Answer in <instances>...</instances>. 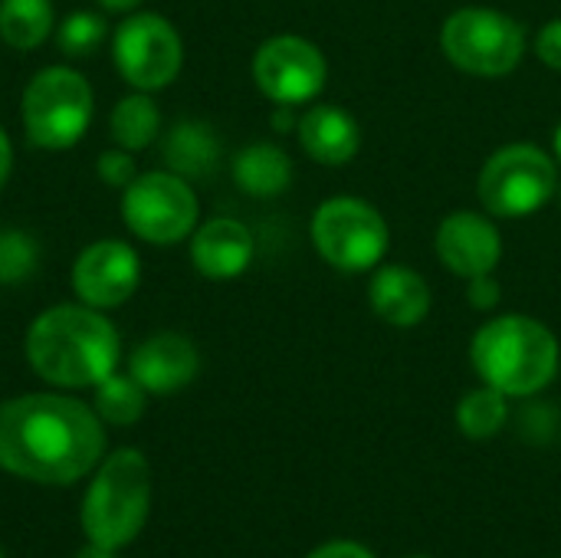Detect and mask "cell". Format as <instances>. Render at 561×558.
<instances>
[{
	"instance_id": "34",
	"label": "cell",
	"mask_w": 561,
	"mask_h": 558,
	"mask_svg": "<svg viewBox=\"0 0 561 558\" xmlns=\"http://www.w3.org/2000/svg\"><path fill=\"white\" fill-rule=\"evenodd\" d=\"M411 558H427V556H411Z\"/></svg>"
},
{
	"instance_id": "2",
	"label": "cell",
	"mask_w": 561,
	"mask_h": 558,
	"mask_svg": "<svg viewBox=\"0 0 561 558\" xmlns=\"http://www.w3.org/2000/svg\"><path fill=\"white\" fill-rule=\"evenodd\" d=\"M122 342L115 326L92 306H53L26 332L30 368L56 388H95L118 368Z\"/></svg>"
},
{
	"instance_id": "4",
	"label": "cell",
	"mask_w": 561,
	"mask_h": 558,
	"mask_svg": "<svg viewBox=\"0 0 561 558\" xmlns=\"http://www.w3.org/2000/svg\"><path fill=\"white\" fill-rule=\"evenodd\" d=\"M151 510V467L135 447L112 451L82 500V533L105 549H125L138 539Z\"/></svg>"
},
{
	"instance_id": "20",
	"label": "cell",
	"mask_w": 561,
	"mask_h": 558,
	"mask_svg": "<svg viewBox=\"0 0 561 558\" xmlns=\"http://www.w3.org/2000/svg\"><path fill=\"white\" fill-rule=\"evenodd\" d=\"M53 33L49 0H3L0 3V36L13 49H36Z\"/></svg>"
},
{
	"instance_id": "27",
	"label": "cell",
	"mask_w": 561,
	"mask_h": 558,
	"mask_svg": "<svg viewBox=\"0 0 561 558\" xmlns=\"http://www.w3.org/2000/svg\"><path fill=\"white\" fill-rule=\"evenodd\" d=\"M536 53L546 66L559 69L561 72V20H552L539 30L536 36Z\"/></svg>"
},
{
	"instance_id": "11",
	"label": "cell",
	"mask_w": 561,
	"mask_h": 558,
	"mask_svg": "<svg viewBox=\"0 0 561 558\" xmlns=\"http://www.w3.org/2000/svg\"><path fill=\"white\" fill-rule=\"evenodd\" d=\"M329 76L325 56L302 36H273L253 56V79L260 92L279 105H299L322 92Z\"/></svg>"
},
{
	"instance_id": "33",
	"label": "cell",
	"mask_w": 561,
	"mask_h": 558,
	"mask_svg": "<svg viewBox=\"0 0 561 558\" xmlns=\"http://www.w3.org/2000/svg\"><path fill=\"white\" fill-rule=\"evenodd\" d=\"M556 158L561 161V122H559V128H556Z\"/></svg>"
},
{
	"instance_id": "23",
	"label": "cell",
	"mask_w": 561,
	"mask_h": 558,
	"mask_svg": "<svg viewBox=\"0 0 561 558\" xmlns=\"http://www.w3.org/2000/svg\"><path fill=\"white\" fill-rule=\"evenodd\" d=\"M510 421V405L506 395L483 385L463 395V401L457 405V428L470 437V441H490L496 437Z\"/></svg>"
},
{
	"instance_id": "24",
	"label": "cell",
	"mask_w": 561,
	"mask_h": 558,
	"mask_svg": "<svg viewBox=\"0 0 561 558\" xmlns=\"http://www.w3.org/2000/svg\"><path fill=\"white\" fill-rule=\"evenodd\" d=\"M39 263V247L23 230H0V283L13 286L33 276Z\"/></svg>"
},
{
	"instance_id": "18",
	"label": "cell",
	"mask_w": 561,
	"mask_h": 558,
	"mask_svg": "<svg viewBox=\"0 0 561 558\" xmlns=\"http://www.w3.org/2000/svg\"><path fill=\"white\" fill-rule=\"evenodd\" d=\"M164 161L181 178H207L220 161V141L204 122H178L164 138Z\"/></svg>"
},
{
	"instance_id": "10",
	"label": "cell",
	"mask_w": 561,
	"mask_h": 558,
	"mask_svg": "<svg viewBox=\"0 0 561 558\" xmlns=\"http://www.w3.org/2000/svg\"><path fill=\"white\" fill-rule=\"evenodd\" d=\"M112 56L128 86H135L138 92H158L178 79L184 43L161 13H131L115 30Z\"/></svg>"
},
{
	"instance_id": "3",
	"label": "cell",
	"mask_w": 561,
	"mask_h": 558,
	"mask_svg": "<svg viewBox=\"0 0 561 558\" xmlns=\"http://www.w3.org/2000/svg\"><path fill=\"white\" fill-rule=\"evenodd\" d=\"M470 358L483 385L506 398H529L556 378L559 342L539 319L500 316L473 335Z\"/></svg>"
},
{
	"instance_id": "30",
	"label": "cell",
	"mask_w": 561,
	"mask_h": 558,
	"mask_svg": "<svg viewBox=\"0 0 561 558\" xmlns=\"http://www.w3.org/2000/svg\"><path fill=\"white\" fill-rule=\"evenodd\" d=\"M10 168H13V145H10V138H7V132L0 128V187H3L7 178H10Z\"/></svg>"
},
{
	"instance_id": "31",
	"label": "cell",
	"mask_w": 561,
	"mask_h": 558,
	"mask_svg": "<svg viewBox=\"0 0 561 558\" xmlns=\"http://www.w3.org/2000/svg\"><path fill=\"white\" fill-rule=\"evenodd\" d=\"M105 10H112V13H128V10H135V7H141L145 0H99Z\"/></svg>"
},
{
	"instance_id": "9",
	"label": "cell",
	"mask_w": 561,
	"mask_h": 558,
	"mask_svg": "<svg viewBox=\"0 0 561 558\" xmlns=\"http://www.w3.org/2000/svg\"><path fill=\"white\" fill-rule=\"evenodd\" d=\"M312 243L329 266L365 273L388 253V224L358 197H332L312 217Z\"/></svg>"
},
{
	"instance_id": "7",
	"label": "cell",
	"mask_w": 561,
	"mask_h": 558,
	"mask_svg": "<svg viewBox=\"0 0 561 558\" xmlns=\"http://www.w3.org/2000/svg\"><path fill=\"white\" fill-rule=\"evenodd\" d=\"M197 194L187 178L174 171H148L138 174L122 191V220L125 227L154 247L181 243L197 227Z\"/></svg>"
},
{
	"instance_id": "12",
	"label": "cell",
	"mask_w": 561,
	"mask_h": 558,
	"mask_svg": "<svg viewBox=\"0 0 561 558\" xmlns=\"http://www.w3.org/2000/svg\"><path fill=\"white\" fill-rule=\"evenodd\" d=\"M141 263L125 240H95L72 263V289L92 309H115L138 289Z\"/></svg>"
},
{
	"instance_id": "14",
	"label": "cell",
	"mask_w": 561,
	"mask_h": 558,
	"mask_svg": "<svg viewBox=\"0 0 561 558\" xmlns=\"http://www.w3.org/2000/svg\"><path fill=\"white\" fill-rule=\"evenodd\" d=\"M437 257L450 273L473 280L496 270L503 257V240L483 214L457 210L437 230Z\"/></svg>"
},
{
	"instance_id": "32",
	"label": "cell",
	"mask_w": 561,
	"mask_h": 558,
	"mask_svg": "<svg viewBox=\"0 0 561 558\" xmlns=\"http://www.w3.org/2000/svg\"><path fill=\"white\" fill-rule=\"evenodd\" d=\"M76 558H118V549H105V546H95V543H89L82 553Z\"/></svg>"
},
{
	"instance_id": "13",
	"label": "cell",
	"mask_w": 561,
	"mask_h": 558,
	"mask_svg": "<svg viewBox=\"0 0 561 558\" xmlns=\"http://www.w3.org/2000/svg\"><path fill=\"white\" fill-rule=\"evenodd\" d=\"M201 372L197 345L181 332H158L135 345L128 358V375L148 395H174L187 388Z\"/></svg>"
},
{
	"instance_id": "1",
	"label": "cell",
	"mask_w": 561,
	"mask_h": 558,
	"mask_svg": "<svg viewBox=\"0 0 561 558\" xmlns=\"http://www.w3.org/2000/svg\"><path fill=\"white\" fill-rule=\"evenodd\" d=\"M105 454V431L95 408L66 395H20L0 405V470L69 487L92 474Z\"/></svg>"
},
{
	"instance_id": "22",
	"label": "cell",
	"mask_w": 561,
	"mask_h": 558,
	"mask_svg": "<svg viewBox=\"0 0 561 558\" xmlns=\"http://www.w3.org/2000/svg\"><path fill=\"white\" fill-rule=\"evenodd\" d=\"M145 405H148V391L131 378V375H118L112 372L108 378H102L95 385V414L105 421V424H115V428H128L135 421H141L145 414Z\"/></svg>"
},
{
	"instance_id": "17",
	"label": "cell",
	"mask_w": 561,
	"mask_h": 558,
	"mask_svg": "<svg viewBox=\"0 0 561 558\" xmlns=\"http://www.w3.org/2000/svg\"><path fill=\"white\" fill-rule=\"evenodd\" d=\"M299 141L319 164H348L358 155L362 132L358 122L339 105H316L299 118Z\"/></svg>"
},
{
	"instance_id": "15",
	"label": "cell",
	"mask_w": 561,
	"mask_h": 558,
	"mask_svg": "<svg viewBox=\"0 0 561 558\" xmlns=\"http://www.w3.org/2000/svg\"><path fill=\"white\" fill-rule=\"evenodd\" d=\"M253 260V234L233 217H214L194 230L191 263L207 280H233Z\"/></svg>"
},
{
	"instance_id": "16",
	"label": "cell",
	"mask_w": 561,
	"mask_h": 558,
	"mask_svg": "<svg viewBox=\"0 0 561 558\" xmlns=\"http://www.w3.org/2000/svg\"><path fill=\"white\" fill-rule=\"evenodd\" d=\"M368 303L375 316L385 319L388 326L411 329L421 326L424 316L431 312V286L411 266H381L371 276Z\"/></svg>"
},
{
	"instance_id": "21",
	"label": "cell",
	"mask_w": 561,
	"mask_h": 558,
	"mask_svg": "<svg viewBox=\"0 0 561 558\" xmlns=\"http://www.w3.org/2000/svg\"><path fill=\"white\" fill-rule=\"evenodd\" d=\"M108 128H112V138L118 148L125 151H141L154 141L158 128H161V115H158V105L148 92H135V95H125L115 109H112V118H108Z\"/></svg>"
},
{
	"instance_id": "6",
	"label": "cell",
	"mask_w": 561,
	"mask_h": 558,
	"mask_svg": "<svg viewBox=\"0 0 561 558\" xmlns=\"http://www.w3.org/2000/svg\"><path fill=\"white\" fill-rule=\"evenodd\" d=\"M447 59L470 76H506L526 53V30L510 13L490 7H463L440 30Z\"/></svg>"
},
{
	"instance_id": "25",
	"label": "cell",
	"mask_w": 561,
	"mask_h": 558,
	"mask_svg": "<svg viewBox=\"0 0 561 558\" xmlns=\"http://www.w3.org/2000/svg\"><path fill=\"white\" fill-rule=\"evenodd\" d=\"M56 39H59V49H62L66 56H72V59H89V56L102 46V39H105V23H102V16L79 10V13H69V16L62 20Z\"/></svg>"
},
{
	"instance_id": "5",
	"label": "cell",
	"mask_w": 561,
	"mask_h": 558,
	"mask_svg": "<svg viewBox=\"0 0 561 558\" xmlns=\"http://www.w3.org/2000/svg\"><path fill=\"white\" fill-rule=\"evenodd\" d=\"M92 86L69 66L39 69L23 92V128L36 148H72L92 125Z\"/></svg>"
},
{
	"instance_id": "26",
	"label": "cell",
	"mask_w": 561,
	"mask_h": 558,
	"mask_svg": "<svg viewBox=\"0 0 561 558\" xmlns=\"http://www.w3.org/2000/svg\"><path fill=\"white\" fill-rule=\"evenodd\" d=\"M99 178L112 187H128L138 174H135V161H131V151L125 148H115V151H105L99 155Z\"/></svg>"
},
{
	"instance_id": "28",
	"label": "cell",
	"mask_w": 561,
	"mask_h": 558,
	"mask_svg": "<svg viewBox=\"0 0 561 558\" xmlns=\"http://www.w3.org/2000/svg\"><path fill=\"white\" fill-rule=\"evenodd\" d=\"M500 303V283L493 280V273L473 276L470 280V306L473 309H493Z\"/></svg>"
},
{
	"instance_id": "19",
	"label": "cell",
	"mask_w": 561,
	"mask_h": 558,
	"mask_svg": "<svg viewBox=\"0 0 561 558\" xmlns=\"http://www.w3.org/2000/svg\"><path fill=\"white\" fill-rule=\"evenodd\" d=\"M233 178L250 197H276L293 181V161L283 148L270 141H256L243 148L233 161Z\"/></svg>"
},
{
	"instance_id": "29",
	"label": "cell",
	"mask_w": 561,
	"mask_h": 558,
	"mask_svg": "<svg viewBox=\"0 0 561 558\" xmlns=\"http://www.w3.org/2000/svg\"><path fill=\"white\" fill-rule=\"evenodd\" d=\"M306 558H375L362 543H348V539H335L319 546L316 553H309Z\"/></svg>"
},
{
	"instance_id": "35",
	"label": "cell",
	"mask_w": 561,
	"mask_h": 558,
	"mask_svg": "<svg viewBox=\"0 0 561 558\" xmlns=\"http://www.w3.org/2000/svg\"><path fill=\"white\" fill-rule=\"evenodd\" d=\"M0 558H3V549H0Z\"/></svg>"
},
{
	"instance_id": "8",
	"label": "cell",
	"mask_w": 561,
	"mask_h": 558,
	"mask_svg": "<svg viewBox=\"0 0 561 558\" xmlns=\"http://www.w3.org/2000/svg\"><path fill=\"white\" fill-rule=\"evenodd\" d=\"M559 187L556 161L536 145H506L480 171L477 194L496 217H529L542 210Z\"/></svg>"
}]
</instances>
